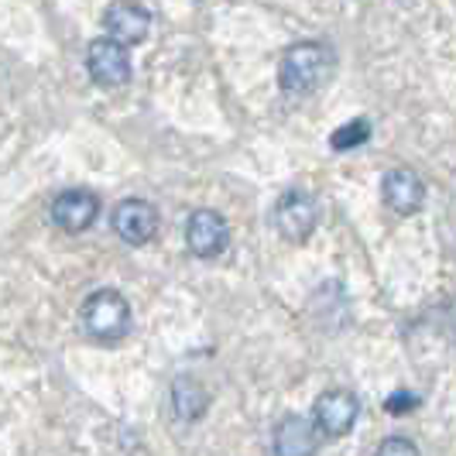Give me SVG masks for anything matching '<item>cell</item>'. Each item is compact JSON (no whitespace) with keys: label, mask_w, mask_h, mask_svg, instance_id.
Instances as JSON below:
<instances>
[{"label":"cell","mask_w":456,"mask_h":456,"mask_svg":"<svg viewBox=\"0 0 456 456\" xmlns=\"http://www.w3.org/2000/svg\"><path fill=\"white\" fill-rule=\"evenodd\" d=\"M337 72V52L322 42H298L281 55L278 83L289 96H313L320 93Z\"/></svg>","instance_id":"obj_1"},{"label":"cell","mask_w":456,"mask_h":456,"mask_svg":"<svg viewBox=\"0 0 456 456\" xmlns=\"http://www.w3.org/2000/svg\"><path fill=\"white\" fill-rule=\"evenodd\" d=\"M83 330L96 343H120L131 333V305L114 289H100L83 302Z\"/></svg>","instance_id":"obj_2"},{"label":"cell","mask_w":456,"mask_h":456,"mask_svg":"<svg viewBox=\"0 0 456 456\" xmlns=\"http://www.w3.org/2000/svg\"><path fill=\"white\" fill-rule=\"evenodd\" d=\"M316 224H320V206L309 192H302V189L281 192V200L274 203V227L285 240H292V244L309 240Z\"/></svg>","instance_id":"obj_3"},{"label":"cell","mask_w":456,"mask_h":456,"mask_svg":"<svg viewBox=\"0 0 456 456\" xmlns=\"http://www.w3.org/2000/svg\"><path fill=\"white\" fill-rule=\"evenodd\" d=\"M86 69H90L93 83L117 90L131 79V55L124 45H117L114 38H96L86 48Z\"/></svg>","instance_id":"obj_4"},{"label":"cell","mask_w":456,"mask_h":456,"mask_svg":"<svg viewBox=\"0 0 456 456\" xmlns=\"http://www.w3.org/2000/svg\"><path fill=\"white\" fill-rule=\"evenodd\" d=\"M185 244H189V251L196 254V257H203V261L220 257L230 244L227 220L216 209H196L189 216V224H185Z\"/></svg>","instance_id":"obj_5"},{"label":"cell","mask_w":456,"mask_h":456,"mask_svg":"<svg viewBox=\"0 0 456 456\" xmlns=\"http://www.w3.org/2000/svg\"><path fill=\"white\" fill-rule=\"evenodd\" d=\"M361 415V402L350 391H322L313 405V426L322 436H346Z\"/></svg>","instance_id":"obj_6"},{"label":"cell","mask_w":456,"mask_h":456,"mask_svg":"<svg viewBox=\"0 0 456 456\" xmlns=\"http://www.w3.org/2000/svg\"><path fill=\"white\" fill-rule=\"evenodd\" d=\"M110 227L124 244L141 248L159 233V209L144 200H124V203H117Z\"/></svg>","instance_id":"obj_7"},{"label":"cell","mask_w":456,"mask_h":456,"mask_svg":"<svg viewBox=\"0 0 456 456\" xmlns=\"http://www.w3.org/2000/svg\"><path fill=\"white\" fill-rule=\"evenodd\" d=\"M381 196H385L388 209H395L398 216H411V213H419L422 203H426V183L419 179L415 168H405V165H402V168L385 172Z\"/></svg>","instance_id":"obj_8"},{"label":"cell","mask_w":456,"mask_h":456,"mask_svg":"<svg viewBox=\"0 0 456 456\" xmlns=\"http://www.w3.org/2000/svg\"><path fill=\"white\" fill-rule=\"evenodd\" d=\"M103 28L110 31V38L117 45H137L151 31V14L134 0H117L103 14Z\"/></svg>","instance_id":"obj_9"},{"label":"cell","mask_w":456,"mask_h":456,"mask_svg":"<svg viewBox=\"0 0 456 456\" xmlns=\"http://www.w3.org/2000/svg\"><path fill=\"white\" fill-rule=\"evenodd\" d=\"M96 216H100V200L93 192H86V189H69V192H62L52 203V220L66 230V233L90 230L96 224Z\"/></svg>","instance_id":"obj_10"},{"label":"cell","mask_w":456,"mask_h":456,"mask_svg":"<svg viewBox=\"0 0 456 456\" xmlns=\"http://www.w3.org/2000/svg\"><path fill=\"white\" fill-rule=\"evenodd\" d=\"M274 456H316L320 450V433L313 426V419L305 415H285L272 436Z\"/></svg>","instance_id":"obj_11"},{"label":"cell","mask_w":456,"mask_h":456,"mask_svg":"<svg viewBox=\"0 0 456 456\" xmlns=\"http://www.w3.org/2000/svg\"><path fill=\"white\" fill-rule=\"evenodd\" d=\"M206 405H209V398H206V391L192 378L175 381V388H172V409H175V415L183 422H196L206 411Z\"/></svg>","instance_id":"obj_12"},{"label":"cell","mask_w":456,"mask_h":456,"mask_svg":"<svg viewBox=\"0 0 456 456\" xmlns=\"http://www.w3.org/2000/svg\"><path fill=\"white\" fill-rule=\"evenodd\" d=\"M367 137H370V120L357 117V120H350L346 127H340L337 134L330 137V144H333V151H350V148L364 144Z\"/></svg>","instance_id":"obj_13"},{"label":"cell","mask_w":456,"mask_h":456,"mask_svg":"<svg viewBox=\"0 0 456 456\" xmlns=\"http://www.w3.org/2000/svg\"><path fill=\"white\" fill-rule=\"evenodd\" d=\"M374 456H419V446L411 443L409 436H388Z\"/></svg>","instance_id":"obj_14"},{"label":"cell","mask_w":456,"mask_h":456,"mask_svg":"<svg viewBox=\"0 0 456 456\" xmlns=\"http://www.w3.org/2000/svg\"><path fill=\"white\" fill-rule=\"evenodd\" d=\"M411 409H419V398H415L411 391H395V395L388 398L391 415H402V411H411Z\"/></svg>","instance_id":"obj_15"},{"label":"cell","mask_w":456,"mask_h":456,"mask_svg":"<svg viewBox=\"0 0 456 456\" xmlns=\"http://www.w3.org/2000/svg\"><path fill=\"white\" fill-rule=\"evenodd\" d=\"M450 330H453V337H456V302H453V309H450Z\"/></svg>","instance_id":"obj_16"}]
</instances>
